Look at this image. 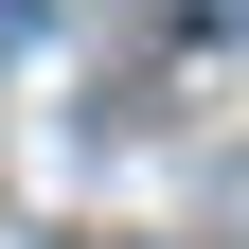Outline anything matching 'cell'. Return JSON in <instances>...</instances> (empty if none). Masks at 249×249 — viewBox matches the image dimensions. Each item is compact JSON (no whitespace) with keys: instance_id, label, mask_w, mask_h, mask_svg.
Listing matches in <instances>:
<instances>
[]
</instances>
